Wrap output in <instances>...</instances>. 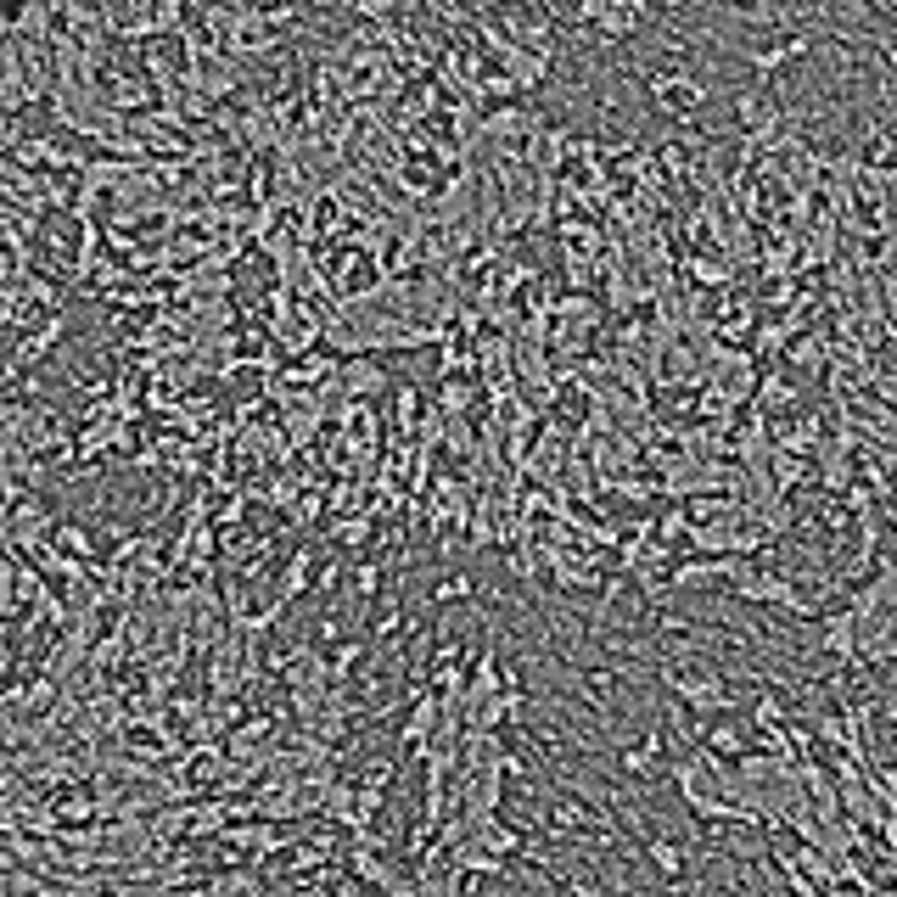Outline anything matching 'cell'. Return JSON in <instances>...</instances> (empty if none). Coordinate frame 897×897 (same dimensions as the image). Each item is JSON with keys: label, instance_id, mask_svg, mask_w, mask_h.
<instances>
[{"label": "cell", "instance_id": "22", "mask_svg": "<svg viewBox=\"0 0 897 897\" xmlns=\"http://www.w3.org/2000/svg\"><path fill=\"white\" fill-rule=\"evenodd\" d=\"M763 399H769V404H785V399H791V382H785V376H769V382H763Z\"/></svg>", "mask_w": 897, "mask_h": 897}, {"label": "cell", "instance_id": "23", "mask_svg": "<svg viewBox=\"0 0 897 897\" xmlns=\"http://www.w3.org/2000/svg\"><path fill=\"white\" fill-rule=\"evenodd\" d=\"M612 684H617V668H589V690H595V696H606Z\"/></svg>", "mask_w": 897, "mask_h": 897}, {"label": "cell", "instance_id": "2", "mask_svg": "<svg viewBox=\"0 0 897 897\" xmlns=\"http://www.w3.org/2000/svg\"><path fill=\"white\" fill-rule=\"evenodd\" d=\"M813 651L830 656L836 668H853V662H858V617H853V612H830V617H819Z\"/></svg>", "mask_w": 897, "mask_h": 897}, {"label": "cell", "instance_id": "6", "mask_svg": "<svg viewBox=\"0 0 897 897\" xmlns=\"http://www.w3.org/2000/svg\"><path fill=\"white\" fill-rule=\"evenodd\" d=\"M645 853H651V869L662 881H684V847L668 836H645Z\"/></svg>", "mask_w": 897, "mask_h": 897}, {"label": "cell", "instance_id": "5", "mask_svg": "<svg viewBox=\"0 0 897 897\" xmlns=\"http://www.w3.org/2000/svg\"><path fill=\"white\" fill-rule=\"evenodd\" d=\"M701 746H707L712 757L735 763V757H746V729H741V724H729V718H718V724L701 729Z\"/></svg>", "mask_w": 897, "mask_h": 897}, {"label": "cell", "instance_id": "20", "mask_svg": "<svg viewBox=\"0 0 897 897\" xmlns=\"http://www.w3.org/2000/svg\"><path fill=\"white\" fill-rule=\"evenodd\" d=\"M337 584H342V561H326V567H320V584H314V595H331Z\"/></svg>", "mask_w": 897, "mask_h": 897}, {"label": "cell", "instance_id": "18", "mask_svg": "<svg viewBox=\"0 0 897 897\" xmlns=\"http://www.w3.org/2000/svg\"><path fill=\"white\" fill-rule=\"evenodd\" d=\"M264 17H270V29H298V23H303V6H270Z\"/></svg>", "mask_w": 897, "mask_h": 897}, {"label": "cell", "instance_id": "7", "mask_svg": "<svg viewBox=\"0 0 897 897\" xmlns=\"http://www.w3.org/2000/svg\"><path fill=\"white\" fill-rule=\"evenodd\" d=\"M550 836H572V841H584V825H589V808L584 802H572V797H561L556 808H550Z\"/></svg>", "mask_w": 897, "mask_h": 897}, {"label": "cell", "instance_id": "13", "mask_svg": "<svg viewBox=\"0 0 897 897\" xmlns=\"http://www.w3.org/2000/svg\"><path fill=\"white\" fill-rule=\"evenodd\" d=\"M785 62H797V57H791V45H785V40H780V45H763V51H752V73H757V79H769V73H780Z\"/></svg>", "mask_w": 897, "mask_h": 897}, {"label": "cell", "instance_id": "24", "mask_svg": "<svg viewBox=\"0 0 897 897\" xmlns=\"http://www.w3.org/2000/svg\"><path fill=\"white\" fill-rule=\"evenodd\" d=\"M511 572H516V578H533V572H539V561H533V550H516V556H511Z\"/></svg>", "mask_w": 897, "mask_h": 897}, {"label": "cell", "instance_id": "4", "mask_svg": "<svg viewBox=\"0 0 897 897\" xmlns=\"http://www.w3.org/2000/svg\"><path fill=\"white\" fill-rule=\"evenodd\" d=\"M662 746H668V735H662V729H645L634 746H623V769L634 774V780H651L656 763H662Z\"/></svg>", "mask_w": 897, "mask_h": 897}, {"label": "cell", "instance_id": "3", "mask_svg": "<svg viewBox=\"0 0 897 897\" xmlns=\"http://www.w3.org/2000/svg\"><path fill=\"white\" fill-rule=\"evenodd\" d=\"M337 382H342V393H348V399H359V404H365V399H376V393L387 387V371L376 365L371 354H354V359H342Z\"/></svg>", "mask_w": 897, "mask_h": 897}, {"label": "cell", "instance_id": "19", "mask_svg": "<svg viewBox=\"0 0 897 897\" xmlns=\"http://www.w3.org/2000/svg\"><path fill=\"white\" fill-rule=\"evenodd\" d=\"M656 533H662V539H679V533H690V516H684V511H668L662 522H656Z\"/></svg>", "mask_w": 897, "mask_h": 897}, {"label": "cell", "instance_id": "11", "mask_svg": "<svg viewBox=\"0 0 897 897\" xmlns=\"http://www.w3.org/2000/svg\"><path fill=\"white\" fill-rule=\"evenodd\" d=\"M752 724L780 729V724H791V712H785V701L774 696V690H757V696H752Z\"/></svg>", "mask_w": 897, "mask_h": 897}, {"label": "cell", "instance_id": "21", "mask_svg": "<svg viewBox=\"0 0 897 897\" xmlns=\"http://www.w3.org/2000/svg\"><path fill=\"white\" fill-rule=\"evenodd\" d=\"M483 96H494V101H511L516 96V85L505 79V73H494V79H483Z\"/></svg>", "mask_w": 897, "mask_h": 897}, {"label": "cell", "instance_id": "10", "mask_svg": "<svg viewBox=\"0 0 897 897\" xmlns=\"http://www.w3.org/2000/svg\"><path fill=\"white\" fill-rule=\"evenodd\" d=\"M477 595V578L471 572H449V578H438L432 584V606H460V600Z\"/></svg>", "mask_w": 897, "mask_h": 897}, {"label": "cell", "instance_id": "14", "mask_svg": "<svg viewBox=\"0 0 897 897\" xmlns=\"http://www.w3.org/2000/svg\"><path fill=\"white\" fill-rule=\"evenodd\" d=\"M415 415H421V393H415V387L404 382L399 393H393V427H399V432H410V427H415Z\"/></svg>", "mask_w": 897, "mask_h": 897}, {"label": "cell", "instance_id": "8", "mask_svg": "<svg viewBox=\"0 0 897 897\" xmlns=\"http://www.w3.org/2000/svg\"><path fill=\"white\" fill-rule=\"evenodd\" d=\"M376 589H382V561H354V572H348V600H354V606H371Z\"/></svg>", "mask_w": 897, "mask_h": 897}, {"label": "cell", "instance_id": "25", "mask_svg": "<svg viewBox=\"0 0 897 897\" xmlns=\"http://www.w3.org/2000/svg\"><path fill=\"white\" fill-rule=\"evenodd\" d=\"M567 897H600V886L584 881V875H572V881H567Z\"/></svg>", "mask_w": 897, "mask_h": 897}, {"label": "cell", "instance_id": "9", "mask_svg": "<svg viewBox=\"0 0 897 897\" xmlns=\"http://www.w3.org/2000/svg\"><path fill=\"white\" fill-rule=\"evenodd\" d=\"M309 561H314V550H298V556L286 561V572H281V589H275V595H281L286 606H292V600H298L303 589H309Z\"/></svg>", "mask_w": 897, "mask_h": 897}, {"label": "cell", "instance_id": "26", "mask_svg": "<svg viewBox=\"0 0 897 897\" xmlns=\"http://www.w3.org/2000/svg\"><path fill=\"white\" fill-rule=\"evenodd\" d=\"M825 897H864V892H847V886H830Z\"/></svg>", "mask_w": 897, "mask_h": 897}, {"label": "cell", "instance_id": "1", "mask_svg": "<svg viewBox=\"0 0 897 897\" xmlns=\"http://www.w3.org/2000/svg\"><path fill=\"white\" fill-rule=\"evenodd\" d=\"M668 679V690L684 701L690 712H701V718H712V712H729L735 707V690H729L718 673H662Z\"/></svg>", "mask_w": 897, "mask_h": 897}, {"label": "cell", "instance_id": "17", "mask_svg": "<svg viewBox=\"0 0 897 897\" xmlns=\"http://www.w3.org/2000/svg\"><path fill=\"white\" fill-rule=\"evenodd\" d=\"M337 539L348 544V550H359V544L371 539V516H359V522H342V527H337Z\"/></svg>", "mask_w": 897, "mask_h": 897}, {"label": "cell", "instance_id": "15", "mask_svg": "<svg viewBox=\"0 0 897 897\" xmlns=\"http://www.w3.org/2000/svg\"><path fill=\"white\" fill-rule=\"evenodd\" d=\"M57 544L68 550L73 561H90V550H96V544H90V533H85V527H73V522L57 527Z\"/></svg>", "mask_w": 897, "mask_h": 897}, {"label": "cell", "instance_id": "16", "mask_svg": "<svg viewBox=\"0 0 897 897\" xmlns=\"http://www.w3.org/2000/svg\"><path fill=\"white\" fill-rule=\"evenodd\" d=\"M399 623H404V600L399 595H387V606H382V617H376V640H399Z\"/></svg>", "mask_w": 897, "mask_h": 897}, {"label": "cell", "instance_id": "12", "mask_svg": "<svg viewBox=\"0 0 897 897\" xmlns=\"http://www.w3.org/2000/svg\"><path fill=\"white\" fill-rule=\"evenodd\" d=\"M359 656H365V640H342V645H337V651H331V656H326V662H331V679H337V684H342V679H354V668H359Z\"/></svg>", "mask_w": 897, "mask_h": 897}]
</instances>
